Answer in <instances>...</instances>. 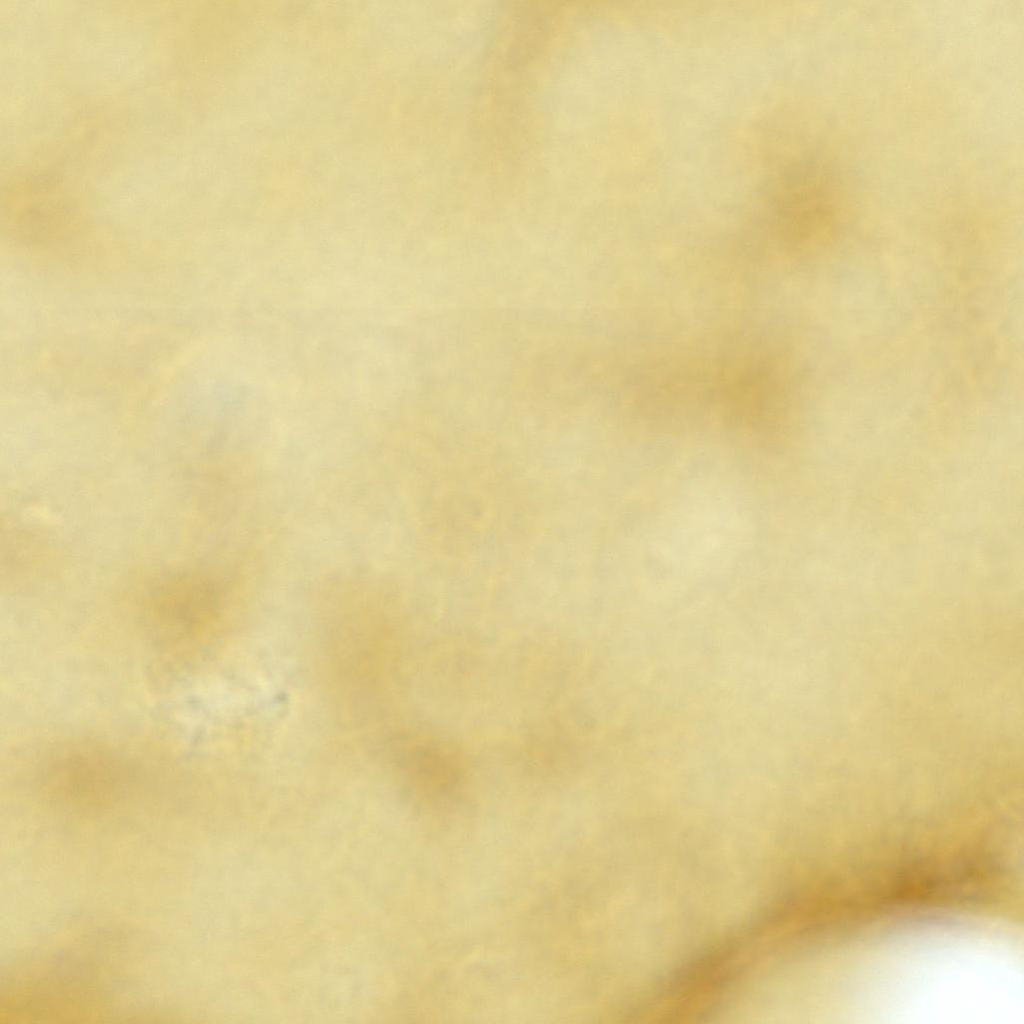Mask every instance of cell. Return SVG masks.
Listing matches in <instances>:
<instances>
[{
	"mask_svg": "<svg viewBox=\"0 0 1024 1024\" xmlns=\"http://www.w3.org/2000/svg\"><path fill=\"white\" fill-rule=\"evenodd\" d=\"M40 776L45 788L59 798L98 802L126 788L133 771L117 751L82 743L57 750L46 761Z\"/></svg>",
	"mask_w": 1024,
	"mask_h": 1024,
	"instance_id": "obj_1",
	"label": "cell"
}]
</instances>
